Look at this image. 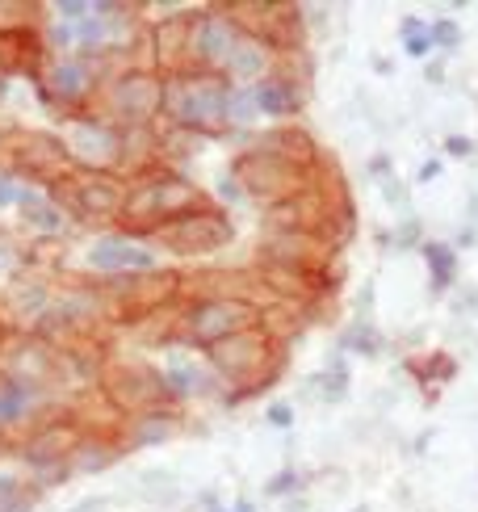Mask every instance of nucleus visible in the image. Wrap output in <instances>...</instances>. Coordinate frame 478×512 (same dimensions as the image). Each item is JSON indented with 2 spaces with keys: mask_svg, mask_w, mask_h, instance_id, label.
I'll use <instances>...</instances> for the list:
<instances>
[{
  "mask_svg": "<svg viewBox=\"0 0 478 512\" xmlns=\"http://www.w3.org/2000/svg\"><path fill=\"white\" fill-rule=\"evenodd\" d=\"M101 399L114 412L147 416V412H164L172 391L164 382V370L147 366V361L118 357V361H105V370H101Z\"/></svg>",
  "mask_w": 478,
  "mask_h": 512,
  "instance_id": "0eeeda50",
  "label": "nucleus"
},
{
  "mask_svg": "<svg viewBox=\"0 0 478 512\" xmlns=\"http://www.w3.org/2000/svg\"><path fill=\"white\" fill-rule=\"evenodd\" d=\"M5 160L17 168V173H26L34 185H47V189L76 168L68 143L51 131H9L5 135Z\"/></svg>",
  "mask_w": 478,
  "mask_h": 512,
  "instance_id": "9d476101",
  "label": "nucleus"
},
{
  "mask_svg": "<svg viewBox=\"0 0 478 512\" xmlns=\"http://www.w3.org/2000/svg\"><path fill=\"white\" fill-rule=\"evenodd\" d=\"M21 185L13 173H0V210H9V206H17V198H21Z\"/></svg>",
  "mask_w": 478,
  "mask_h": 512,
  "instance_id": "7c9ffc66",
  "label": "nucleus"
},
{
  "mask_svg": "<svg viewBox=\"0 0 478 512\" xmlns=\"http://www.w3.org/2000/svg\"><path fill=\"white\" fill-rule=\"evenodd\" d=\"M51 63V51H47V38H42L34 26H17V30H0V76L9 72H21L38 80L42 68Z\"/></svg>",
  "mask_w": 478,
  "mask_h": 512,
  "instance_id": "2eb2a0df",
  "label": "nucleus"
},
{
  "mask_svg": "<svg viewBox=\"0 0 478 512\" xmlns=\"http://www.w3.org/2000/svg\"><path fill=\"white\" fill-rule=\"evenodd\" d=\"M164 382H168V391L172 399H189V395H206L210 387V378L202 374V366L193 357H181V353H172L164 361Z\"/></svg>",
  "mask_w": 478,
  "mask_h": 512,
  "instance_id": "4be33fe9",
  "label": "nucleus"
},
{
  "mask_svg": "<svg viewBox=\"0 0 478 512\" xmlns=\"http://www.w3.org/2000/svg\"><path fill=\"white\" fill-rule=\"evenodd\" d=\"M206 357H210V370L219 374V378H227L239 395L260 391V387H265V382L277 374L273 336H269L265 328H248V332H239V336L223 340V345L206 349Z\"/></svg>",
  "mask_w": 478,
  "mask_h": 512,
  "instance_id": "423d86ee",
  "label": "nucleus"
},
{
  "mask_svg": "<svg viewBox=\"0 0 478 512\" xmlns=\"http://www.w3.org/2000/svg\"><path fill=\"white\" fill-rule=\"evenodd\" d=\"M114 458H118V445L84 437V441L76 445V454L68 458V471H72V475H93V471H105V466H114Z\"/></svg>",
  "mask_w": 478,
  "mask_h": 512,
  "instance_id": "393cba45",
  "label": "nucleus"
},
{
  "mask_svg": "<svg viewBox=\"0 0 478 512\" xmlns=\"http://www.w3.org/2000/svg\"><path fill=\"white\" fill-rule=\"evenodd\" d=\"M256 118H260L256 93H252V89H231V97H227V122L248 126V122H256Z\"/></svg>",
  "mask_w": 478,
  "mask_h": 512,
  "instance_id": "c85d7f7f",
  "label": "nucleus"
},
{
  "mask_svg": "<svg viewBox=\"0 0 478 512\" xmlns=\"http://www.w3.org/2000/svg\"><path fill=\"white\" fill-rule=\"evenodd\" d=\"M269 68H273V47L265 38H256V34H239L235 42V51L227 59V80H269Z\"/></svg>",
  "mask_w": 478,
  "mask_h": 512,
  "instance_id": "aec40b11",
  "label": "nucleus"
},
{
  "mask_svg": "<svg viewBox=\"0 0 478 512\" xmlns=\"http://www.w3.org/2000/svg\"><path fill=\"white\" fill-rule=\"evenodd\" d=\"M101 118L114 126H160L164 118V76L151 68H126L101 84Z\"/></svg>",
  "mask_w": 478,
  "mask_h": 512,
  "instance_id": "39448f33",
  "label": "nucleus"
},
{
  "mask_svg": "<svg viewBox=\"0 0 478 512\" xmlns=\"http://www.w3.org/2000/svg\"><path fill=\"white\" fill-rule=\"evenodd\" d=\"M260 252H265V265L311 273L323 261V252H328V240L311 236V231H269Z\"/></svg>",
  "mask_w": 478,
  "mask_h": 512,
  "instance_id": "f3484780",
  "label": "nucleus"
},
{
  "mask_svg": "<svg viewBox=\"0 0 478 512\" xmlns=\"http://www.w3.org/2000/svg\"><path fill=\"white\" fill-rule=\"evenodd\" d=\"M30 403H34L30 391H21V387H13V382L0 378V424H17L30 412Z\"/></svg>",
  "mask_w": 478,
  "mask_h": 512,
  "instance_id": "cd10ccee",
  "label": "nucleus"
},
{
  "mask_svg": "<svg viewBox=\"0 0 478 512\" xmlns=\"http://www.w3.org/2000/svg\"><path fill=\"white\" fill-rule=\"evenodd\" d=\"M231 181L239 185L244 198L265 202V210H269V206H281V202H290L298 194H307L311 168L290 160V156L265 152V147H252V152L231 160Z\"/></svg>",
  "mask_w": 478,
  "mask_h": 512,
  "instance_id": "7ed1b4c3",
  "label": "nucleus"
},
{
  "mask_svg": "<svg viewBox=\"0 0 478 512\" xmlns=\"http://www.w3.org/2000/svg\"><path fill=\"white\" fill-rule=\"evenodd\" d=\"M9 97V76H0V101Z\"/></svg>",
  "mask_w": 478,
  "mask_h": 512,
  "instance_id": "e433bc0d",
  "label": "nucleus"
},
{
  "mask_svg": "<svg viewBox=\"0 0 478 512\" xmlns=\"http://www.w3.org/2000/svg\"><path fill=\"white\" fill-rule=\"evenodd\" d=\"M63 143L72 152V164L89 168V173H114L118 164H126V131L105 118H93V114L72 118Z\"/></svg>",
  "mask_w": 478,
  "mask_h": 512,
  "instance_id": "f8f14e48",
  "label": "nucleus"
},
{
  "mask_svg": "<svg viewBox=\"0 0 478 512\" xmlns=\"http://www.w3.org/2000/svg\"><path fill=\"white\" fill-rule=\"evenodd\" d=\"M449 152H458V156H466V152H470V143H466V139H449Z\"/></svg>",
  "mask_w": 478,
  "mask_h": 512,
  "instance_id": "c9c22d12",
  "label": "nucleus"
},
{
  "mask_svg": "<svg viewBox=\"0 0 478 512\" xmlns=\"http://www.w3.org/2000/svg\"><path fill=\"white\" fill-rule=\"evenodd\" d=\"M160 131V160H193L206 147V135H193V131H181V126H156Z\"/></svg>",
  "mask_w": 478,
  "mask_h": 512,
  "instance_id": "a878e982",
  "label": "nucleus"
},
{
  "mask_svg": "<svg viewBox=\"0 0 478 512\" xmlns=\"http://www.w3.org/2000/svg\"><path fill=\"white\" fill-rule=\"evenodd\" d=\"M5 336H9V328H5V319H0V345H5Z\"/></svg>",
  "mask_w": 478,
  "mask_h": 512,
  "instance_id": "4c0bfd02",
  "label": "nucleus"
},
{
  "mask_svg": "<svg viewBox=\"0 0 478 512\" xmlns=\"http://www.w3.org/2000/svg\"><path fill=\"white\" fill-rule=\"evenodd\" d=\"M244 26L227 9H206L193 13L189 26V68L185 72H227V59L235 51Z\"/></svg>",
  "mask_w": 478,
  "mask_h": 512,
  "instance_id": "4468645a",
  "label": "nucleus"
},
{
  "mask_svg": "<svg viewBox=\"0 0 478 512\" xmlns=\"http://www.w3.org/2000/svg\"><path fill=\"white\" fill-rule=\"evenodd\" d=\"M38 84V97L63 110L68 118H80V105L93 101V93L101 89V76L93 68L89 55H51V63L42 68Z\"/></svg>",
  "mask_w": 478,
  "mask_h": 512,
  "instance_id": "9b49d317",
  "label": "nucleus"
},
{
  "mask_svg": "<svg viewBox=\"0 0 478 512\" xmlns=\"http://www.w3.org/2000/svg\"><path fill=\"white\" fill-rule=\"evenodd\" d=\"M21 265V256H17V248L5 240V236H0V277H9L13 269Z\"/></svg>",
  "mask_w": 478,
  "mask_h": 512,
  "instance_id": "2f4dec72",
  "label": "nucleus"
},
{
  "mask_svg": "<svg viewBox=\"0 0 478 512\" xmlns=\"http://www.w3.org/2000/svg\"><path fill=\"white\" fill-rule=\"evenodd\" d=\"M130 185L114 173H89V168H72L63 181L51 185V202L80 223H118L126 206Z\"/></svg>",
  "mask_w": 478,
  "mask_h": 512,
  "instance_id": "20e7f679",
  "label": "nucleus"
},
{
  "mask_svg": "<svg viewBox=\"0 0 478 512\" xmlns=\"http://www.w3.org/2000/svg\"><path fill=\"white\" fill-rule=\"evenodd\" d=\"M260 311L265 307H256L252 298H198L181 315V340L198 349H214L239 332L260 328Z\"/></svg>",
  "mask_w": 478,
  "mask_h": 512,
  "instance_id": "6e6552de",
  "label": "nucleus"
},
{
  "mask_svg": "<svg viewBox=\"0 0 478 512\" xmlns=\"http://www.w3.org/2000/svg\"><path fill=\"white\" fill-rule=\"evenodd\" d=\"M93 273L101 277H122V273H151L156 269V256H151L143 244H135L130 236H105L97 240L89 252H84Z\"/></svg>",
  "mask_w": 478,
  "mask_h": 512,
  "instance_id": "dca6fc26",
  "label": "nucleus"
},
{
  "mask_svg": "<svg viewBox=\"0 0 478 512\" xmlns=\"http://www.w3.org/2000/svg\"><path fill=\"white\" fill-rule=\"evenodd\" d=\"M432 42H458V26H453V21H441V26L432 30Z\"/></svg>",
  "mask_w": 478,
  "mask_h": 512,
  "instance_id": "f704fd0d",
  "label": "nucleus"
},
{
  "mask_svg": "<svg viewBox=\"0 0 478 512\" xmlns=\"http://www.w3.org/2000/svg\"><path fill=\"white\" fill-rule=\"evenodd\" d=\"M252 93H256V110L269 114V118H290L302 110V84L290 76L260 80V84H252Z\"/></svg>",
  "mask_w": 478,
  "mask_h": 512,
  "instance_id": "412c9836",
  "label": "nucleus"
},
{
  "mask_svg": "<svg viewBox=\"0 0 478 512\" xmlns=\"http://www.w3.org/2000/svg\"><path fill=\"white\" fill-rule=\"evenodd\" d=\"M38 504V487H26L17 500H9V504H0V512H30Z\"/></svg>",
  "mask_w": 478,
  "mask_h": 512,
  "instance_id": "473e14b6",
  "label": "nucleus"
},
{
  "mask_svg": "<svg viewBox=\"0 0 478 512\" xmlns=\"http://www.w3.org/2000/svg\"><path fill=\"white\" fill-rule=\"evenodd\" d=\"M227 97H231V80L223 72H172L164 76L160 122L214 139L227 131Z\"/></svg>",
  "mask_w": 478,
  "mask_h": 512,
  "instance_id": "f03ea898",
  "label": "nucleus"
},
{
  "mask_svg": "<svg viewBox=\"0 0 478 512\" xmlns=\"http://www.w3.org/2000/svg\"><path fill=\"white\" fill-rule=\"evenodd\" d=\"M84 441V429L80 424H42L38 433H30L26 441V462L34 466V471H51V466H63L72 454H76V445Z\"/></svg>",
  "mask_w": 478,
  "mask_h": 512,
  "instance_id": "a211bd4d",
  "label": "nucleus"
},
{
  "mask_svg": "<svg viewBox=\"0 0 478 512\" xmlns=\"http://www.w3.org/2000/svg\"><path fill=\"white\" fill-rule=\"evenodd\" d=\"M156 244H164L168 252H177V256H206V252H219L235 240V227L231 219L223 215V210H193V215H181V219H172L164 223L156 236H151Z\"/></svg>",
  "mask_w": 478,
  "mask_h": 512,
  "instance_id": "ddd939ff",
  "label": "nucleus"
},
{
  "mask_svg": "<svg viewBox=\"0 0 478 512\" xmlns=\"http://www.w3.org/2000/svg\"><path fill=\"white\" fill-rule=\"evenodd\" d=\"M424 256H428V265H432V282L445 286L449 277H453V252H449V248H441V244H428V248H424Z\"/></svg>",
  "mask_w": 478,
  "mask_h": 512,
  "instance_id": "c756f323",
  "label": "nucleus"
},
{
  "mask_svg": "<svg viewBox=\"0 0 478 512\" xmlns=\"http://www.w3.org/2000/svg\"><path fill=\"white\" fill-rule=\"evenodd\" d=\"M68 370V361L55 345L38 336H26V332H9L5 345H0V378L13 382L21 391H42V387H55Z\"/></svg>",
  "mask_w": 478,
  "mask_h": 512,
  "instance_id": "1a4fd4ad",
  "label": "nucleus"
},
{
  "mask_svg": "<svg viewBox=\"0 0 478 512\" xmlns=\"http://www.w3.org/2000/svg\"><path fill=\"white\" fill-rule=\"evenodd\" d=\"M206 194L193 181L168 173V168H151L143 173L126 194V206H122V236H156V231L181 215H193V210H206Z\"/></svg>",
  "mask_w": 478,
  "mask_h": 512,
  "instance_id": "f257e3e1",
  "label": "nucleus"
},
{
  "mask_svg": "<svg viewBox=\"0 0 478 512\" xmlns=\"http://www.w3.org/2000/svg\"><path fill=\"white\" fill-rule=\"evenodd\" d=\"M177 416L172 412H147V416H135L130 420V429H126V445L130 450H139V445H160L168 441L172 433H177Z\"/></svg>",
  "mask_w": 478,
  "mask_h": 512,
  "instance_id": "b1692460",
  "label": "nucleus"
},
{
  "mask_svg": "<svg viewBox=\"0 0 478 512\" xmlns=\"http://www.w3.org/2000/svg\"><path fill=\"white\" fill-rule=\"evenodd\" d=\"M269 420H273V424H277V429H286V424H290V420H294V412H290V408H286V403H273V408H269Z\"/></svg>",
  "mask_w": 478,
  "mask_h": 512,
  "instance_id": "72a5a7b5",
  "label": "nucleus"
},
{
  "mask_svg": "<svg viewBox=\"0 0 478 512\" xmlns=\"http://www.w3.org/2000/svg\"><path fill=\"white\" fill-rule=\"evenodd\" d=\"M260 277H265V286L281 298H307L311 294V273H298V269H281V265H265L260 269Z\"/></svg>",
  "mask_w": 478,
  "mask_h": 512,
  "instance_id": "bb28decb",
  "label": "nucleus"
},
{
  "mask_svg": "<svg viewBox=\"0 0 478 512\" xmlns=\"http://www.w3.org/2000/svg\"><path fill=\"white\" fill-rule=\"evenodd\" d=\"M235 512H252V504H244V500H239V504H235Z\"/></svg>",
  "mask_w": 478,
  "mask_h": 512,
  "instance_id": "58836bf2",
  "label": "nucleus"
},
{
  "mask_svg": "<svg viewBox=\"0 0 478 512\" xmlns=\"http://www.w3.org/2000/svg\"><path fill=\"white\" fill-rule=\"evenodd\" d=\"M189 26H193V17L172 13L168 21H160V26H156V34H151V38H156V59H160L164 76L189 68Z\"/></svg>",
  "mask_w": 478,
  "mask_h": 512,
  "instance_id": "6ab92c4d",
  "label": "nucleus"
},
{
  "mask_svg": "<svg viewBox=\"0 0 478 512\" xmlns=\"http://www.w3.org/2000/svg\"><path fill=\"white\" fill-rule=\"evenodd\" d=\"M51 307V294L42 290V286H9L5 290V311L17 319V324H38L42 315H47Z\"/></svg>",
  "mask_w": 478,
  "mask_h": 512,
  "instance_id": "5701e85b",
  "label": "nucleus"
}]
</instances>
